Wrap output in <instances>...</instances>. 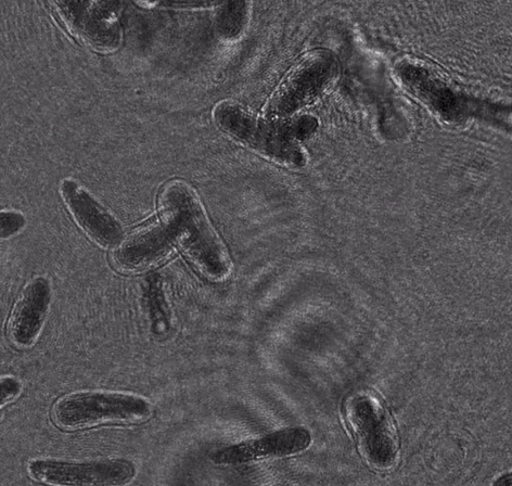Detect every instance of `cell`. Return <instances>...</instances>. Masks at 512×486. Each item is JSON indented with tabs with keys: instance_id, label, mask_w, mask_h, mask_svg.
Returning <instances> with one entry per match:
<instances>
[{
	"instance_id": "1",
	"label": "cell",
	"mask_w": 512,
	"mask_h": 486,
	"mask_svg": "<svg viewBox=\"0 0 512 486\" xmlns=\"http://www.w3.org/2000/svg\"><path fill=\"white\" fill-rule=\"evenodd\" d=\"M160 203L162 220L189 260L210 279L226 278L230 272L228 255L191 190L181 183L171 184L163 191Z\"/></svg>"
},
{
	"instance_id": "2",
	"label": "cell",
	"mask_w": 512,
	"mask_h": 486,
	"mask_svg": "<svg viewBox=\"0 0 512 486\" xmlns=\"http://www.w3.org/2000/svg\"><path fill=\"white\" fill-rule=\"evenodd\" d=\"M151 404L142 396L121 392L82 391L62 396L51 418L64 430L102 425H131L150 418Z\"/></svg>"
},
{
	"instance_id": "3",
	"label": "cell",
	"mask_w": 512,
	"mask_h": 486,
	"mask_svg": "<svg viewBox=\"0 0 512 486\" xmlns=\"http://www.w3.org/2000/svg\"><path fill=\"white\" fill-rule=\"evenodd\" d=\"M30 476L37 482L50 485L120 486L131 483L136 467L124 458L68 462L53 458L31 460Z\"/></svg>"
},
{
	"instance_id": "4",
	"label": "cell",
	"mask_w": 512,
	"mask_h": 486,
	"mask_svg": "<svg viewBox=\"0 0 512 486\" xmlns=\"http://www.w3.org/2000/svg\"><path fill=\"white\" fill-rule=\"evenodd\" d=\"M345 413L367 462L379 469L391 467L398 455V441L379 403L370 396L355 395Z\"/></svg>"
},
{
	"instance_id": "5",
	"label": "cell",
	"mask_w": 512,
	"mask_h": 486,
	"mask_svg": "<svg viewBox=\"0 0 512 486\" xmlns=\"http://www.w3.org/2000/svg\"><path fill=\"white\" fill-rule=\"evenodd\" d=\"M214 118L224 132L268 156L289 161L300 157L293 144V130L267 123L238 105L224 102L216 107Z\"/></svg>"
},
{
	"instance_id": "6",
	"label": "cell",
	"mask_w": 512,
	"mask_h": 486,
	"mask_svg": "<svg viewBox=\"0 0 512 486\" xmlns=\"http://www.w3.org/2000/svg\"><path fill=\"white\" fill-rule=\"evenodd\" d=\"M335 74V60L327 54H314L294 69L275 94L274 114H288L306 105L323 91Z\"/></svg>"
},
{
	"instance_id": "7",
	"label": "cell",
	"mask_w": 512,
	"mask_h": 486,
	"mask_svg": "<svg viewBox=\"0 0 512 486\" xmlns=\"http://www.w3.org/2000/svg\"><path fill=\"white\" fill-rule=\"evenodd\" d=\"M309 430L302 427L286 428L266 436L242 442L217 451L212 460L219 465H237L268 457H284L299 454L311 445Z\"/></svg>"
},
{
	"instance_id": "8",
	"label": "cell",
	"mask_w": 512,
	"mask_h": 486,
	"mask_svg": "<svg viewBox=\"0 0 512 486\" xmlns=\"http://www.w3.org/2000/svg\"><path fill=\"white\" fill-rule=\"evenodd\" d=\"M60 193L74 221L97 245L104 248L120 245L123 240L120 224L86 190L73 181H64Z\"/></svg>"
},
{
	"instance_id": "9",
	"label": "cell",
	"mask_w": 512,
	"mask_h": 486,
	"mask_svg": "<svg viewBox=\"0 0 512 486\" xmlns=\"http://www.w3.org/2000/svg\"><path fill=\"white\" fill-rule=\"evenodd\" d=\"M51 302V287L45 277H36L25 287L9 319V336L20 348H29L40 337Z\"/></svg>"
},
{
	"instance_id": "10",
	"label": "cell",
	"mask_w": 512,
	"mask_h": 486,
	"mask_svg": "<svg viewBox=\"0 0 512 486\" xmlns=\"http://www.w3.org/2000/svg\"><path fill=\"white\" fill-rule=\"evenodd\" d=\"M175 243L172 229L161 220L138 229L122 240L115 251L114 260L125 270H137L164 258Z\"/></svg>"
},
{
	"instance_id": "11",
	"label": "cell",
	"mask_w": 512,
	"mask_h": 486,
	"mask_svg": "<svg viewBox=\"0 0 512 486\" xmlns=\"http://www.w3.org/2000/svg\"><path fill=\"white\" fill-rule=\"evenodd\" d=\"M62 4L61 14L66 16L73 31H79L82 37L87 38L89 43L99 48L107 47L118 43L117 19L112 12L98 8L97 17L95 9L79 8L78 3Z\"/></svg>"
},
{
	"instance_id": "12",
	"label": "cell",
	"mask_w": 512,
	"mask_h": 486,
	"mask_svg": "<svg viewBox=\"0 0 512 486\" xmlns=\"http://www.w3.org/2000/svg\"><path fill=\"white\" fill-rule=\"evenodd\" d=\"M148 301L153 329H155L158 334H162V332L166 331V328H168L169 323L162 281L159 276H151L149 279Z\"/></svg>"
},
{
	"instance_id": "13",
	"label": "cell",
	"mask_w": 512,
	"mask_h": 486,
	"mask_svg": "<svg viewBox=\"0 0 512 486\" xmlns=\"http://www.w3.org/2000/svg\"><path fill=\"white\" fill-rule=\"evenodd\" d=\"M0 220H2L3 239L16 235L25 225L23 215L16 212H3Z\"/></svg>"
},
{
	"instance_id": "14",
	"label": "cell",
	"mask_w": 512,
	"mask_h": 486,
	"mask_svg": "<svg viewBox=\"0 0 512 486\" xmlns=\"http://www.w3.org/2000/svg\"><path fill=\"white\" fill-rule=\"evenodd\" d=\"M0 386H2V406L15 401L22 392V383L15 377H3Z\"/></svg>"
},
{
	"instance_id": "15",
	"label": "cell",
	"mask_w": 512,
	"mask_h": 486,
	"mask_svg": "<svg viewBox=\"0 0 512 486\" xmlns=\"http://www.w3.org/2000/svg\"><path fill=\"white\" fill-rule=\"evenodd\" d=\"M495 484H503V485H508V484H511V473H507V475L499 478Z\"/></svg>"
}]
</instances>
